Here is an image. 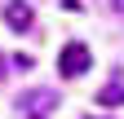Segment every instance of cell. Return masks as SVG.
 <instances>
[{
	"mask_svg": "<svg viewBox=\"0 0 124 119\" xmlns=\"http://www.w3.org/2000/svg\"><path fill=\"white\" fill-rule=\"evenodd\" d=\"M89 66H93V57H89V49H84L80 40H71L67 49L58 53V71H62V79H80Z\"/></svg>",
	"mask_w": 124,
	"mask_h": 119,
	"instance_id": "obj_1",
	"label": "cell"
},
{
	"mask_svg": "<svg viewBox=\"0 0 124 119\" xmlns=\"http://www.w3.org/2000/svg\"><path fill=\"white\" fill-rule=\"evenodd\" d=\"M5 22L13 26V31H31V22H36V13H31V5H27V0H9V5H5Z\"/></svg>",
	"mask_w": 124,
	"mask_h": 119,
	"instance_id": "obj_2",
	"label": "cell"
},
{
	"mask_svg": "<svg viewBox=\"0 0 124 119\" xmlns=\"http://www.w3.org/2000/svg\"><path fill=\"white\" fill-rule=\"evenodd\" d=\"M53 101H58L53 93H27V97H22V110H27V115H31V110L44 115V110H53Z\"/></svg>",
	"mask_w": 124,
	"mask_h": 119,
	"instance_id": "obj_3",
	"label": "cell"
},
{
	"mask_svg": "<svg viewBox=\"0 0 124 119\" xmlns=\"http://www.w3.org/2000/svg\"><path fill=\"white\" fill-rule=\"evenodd\" d=\"M98 101H102V106H124V88H120V84L102 88V93H98Z\"/></svg>",
	"mask_w": 124,
	"mask_h": 119,
	"instance_id": "obj_4",
	"label": "cell"
},
{
	"mask_svg": "<svg viewBox=\"0 0 124 119\" xmlns=\"http://www.w3.org/2000/svg\"><path fill=\"white\" fill-rule=\"evenodd\" d=\"M5 75H9V57L0 53V84H5Z\"/></svg>",
	"mask_w": 124,
	"mask_h": 119,
	"instance_id": "obj_5",
	"label": "cell"
},
{
	"mask_svg": "<svg viewBox=\"0 0 124 119\" xmlns=\"http://www.w3.org/2000/svg\"><path fill=\"white\" fill-rule=\"evenodd\" d=\"M111 5H115V9H120V13H124V0H111Z\"/></svg>",
	"mask_w": 124,
	"mask_h": 119,
	"instance_id": "obj_6",
	"label": "cell"
}]
</instances>
